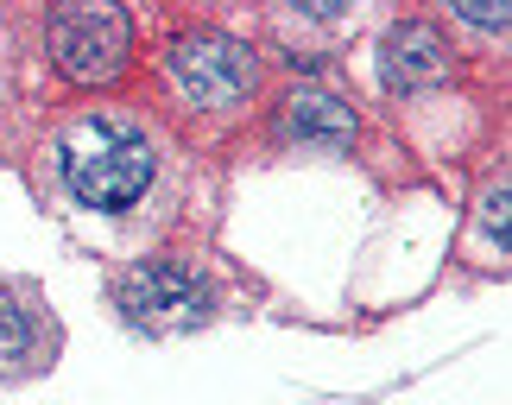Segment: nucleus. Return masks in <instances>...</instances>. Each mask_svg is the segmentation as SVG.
I'll return each instance as SVG.
<instances>
[{
  "label": "nucleus",
  "mask_w": 512,
  "mask_h": 405,
  "mask_svg": "<svg viewBox=\"0 0 512 405\" xmlns=\"http://www.w3.org/2000/svg\"><path fill=\"white\" fill-rule=\"evenodd\" d=\"M57 165H64V184L76 203L89 209H127L146 197L152 184V146L121 121H83L64 133L57 146Z\"/></svg>",
  "instance_id": "f257e3e1"
},
{
  "label": "nucleus",
  "mask_w": 512,
  "mask_h": 405,
  "mask_svg": "<svg viewBox=\"0 0 512 405\" xmlns=\"http://www.w3.org/2000/svg\"><path fill=\"white\" fill-rule=\"evenodd\" d=\"M171 83L184 102L196 108H228L253 89V51L228 32H196V38H177L171 45Z\"/></svg>",
  "instance_id": "f03ea898"
},
{
  "label": "nucleus",
  "mask_w": 512,
  "mask_h": 405,
  "mask_svg": "<svg viewBox=\"0 0 512 405\" xmlns=\"http://www.w3.org/2000/svg\"><path fill=\"white\" fill-rule=\"evenodd\" d=\"M127 38H133V26L121 7H64L51 19L57 70L76 76V83H108L127 64Z\"/></svg>",
  "instance_id": "7ed1b4c3"
},
{
  "label": "nucleus",
  "mask_w": 512,
  "mask_h": 405,
  "mask_svg": "<svg viewBox=\"0 0 512 405\" xmlns=\"http://www.w3.org/2000/svg\"><path fill=\"white\" fill-rule=\"evenodd\" d=\"M203 304H209L203 279L177 260H146L121 279V311L146 330H184V323L203 317Z\"/></svg>",
  "instance_id": "20e7f679"
},
{
  "label": "nucleus",
  "mask_w": 512,
  "mask_h": 405,
  "mask_svg": "<svg viewBox=\"0 0 512 405\" xmlns=\"http://www.w3.org/2000/svg\"><path fill=\"white\" fill-rule=\"evenodd\" d=\"M449 70V45L437 38V26H392L386 32V64L380 76L392 89H418V83H437V76Z\"/></svg>",
  "instance_id": "39448f33"
},
{
  "label": "nucleus",
  "mask_w": 512,
  "mask_h": 405,
  "mask_svg": "<svg viewBox=\"0 0 512 405\" xmlns=\"http://www.w3.org/2000/svg\"><path fill=\"white\" fill-rule=\"evenodd\" d=\"M285 133H298V140H348L354 133V114L342 95H329V89H291V102H285Z\"/></svg>",
  "instance_id": "423d86ee"
},
{
  "label": "nucleus",
  "mask_w": 512,
  "mask_h": 405,
  "mask_svg": "<svg viewBox=\"0 0 512 405\" xmlns=\"http://www.w3.org/2000/svg\"><path fill=\"white\" fill-rule=\"evenodd\" d=\"M468 26H487V32H506V0H462L456 7Z\"/></svg>",
  "instance_id": "0eeeda50"
},
{
  "label": "nucleus",
  "mask_w": 512,
  "mask_h": 405,
  "mask_svg": "<svg viewBox=\"0 0 512 405\" xmlns=\"http://www.w3.org/2000/svg\"><path fill=\"white\" fill-rule=\"evenodd\" d=\"M19 349H26V317L0 298V355H19Z\"/></svg>",
  "instance_id": "6e6552de"
},
{
  "label": "nucleus",
  "mask_w": 512,
  "mask_h": 405,
  "mask_svg": "<svg viewBox=\"0 0 512 405\" xmlns=\"http://www.w3.org/2000/svg\"><path fill=\"white\" fill-rule=\"evenodd\" d=\"M487 235L506 247V190H500V197H487Z\"/></svg>",
  "instance_id": "1a4fd4ad"
}]
</instances>
